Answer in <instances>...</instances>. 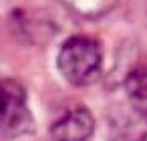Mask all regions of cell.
<instances>
[{
    "instance_id": "1",
    "label": "cell",
    "mask_w": 147,
    "mask_h": 141,
    "mask_svg": "<svg viewBox=\"0 0 147 141\" xmlns=\"http://www.w3.org/2000/svg\"><path fill=\"white\" fill-rule=\"evenodd\" d=\"M59 71L71 85L83 87L93 83L101 71V49L97 40L89 36L69 38L59 53Z\"/></svg>"
},
{
    "instance_id": "2",
    "label": "cell",
    "mask_w": 147,
    "mask_h": 141,
    "mask_svg": "<svg viewBox=\"0 0 147 141\" xmlns=\"http://www.w3.org/2000/svg\"><path fill=\"white\" fill-rule=\"evenodd\" d=\"M30 111L24 87L14 79L0 81V141H8L28 131Z\"/></svg>"
},
{
    "instance_id": "3",
    "label": "cell",
    "mask_w": 147,
    "mask_h": 141,
    "mask_svg": "<svg viewBox=\"0 0 147 141\" xmlns=\"http://www.w3.org/2000/svg\"><path fill=\"white\" fill-rule=\"evenodd\" d=\"M95 131L93 115L87 107L75 105L65 109L53 123V139L55 141H87Z\"/></svg>"
},
{
    "instance_id": "4",
    "label": "cell",
    "mask_w": 147,
    "mask_h": 141,
    "mask_svg": "<svg viewBox=\"0 0 147 141\" xmlns=\"http://www.w3.org/2000/svg\"><path fill=\"white\" fill-rule=\"evenodd\" d=\"M127 93L133 107L147 117V67L137 69L127 79Z\"/></svg>"
}]
</instances>
